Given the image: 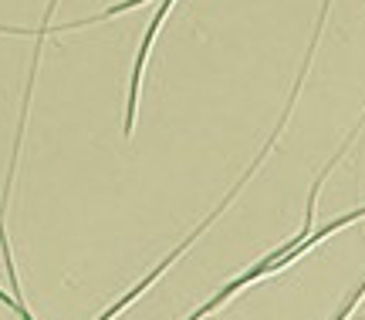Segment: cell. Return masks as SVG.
Here are the masks:
<instances>
[{"label": "cell", "instance_id": "1", "mask_svg": "<svg viewBox=\"0 0 365 320\" xmlns=\"http://www.w3.org/2000/svg\"><path fill=\"white\" fill-rule=\"evenodd\" d=\"M173 0H163L153 14V21L145 27V38L139 44V54H135V68H132V85H129V105H125V135H132V128H135V112H139V88H143V71H145V58L153 51V41H156L159 27L166 21V14H170Z\"/></svg>", "mask_w": 365, "mask_h": 320}, {"label": "cell", "instance_id": "2", "mask_svg": "<svg viewBox=\"0 0 365 320\" xmlns=\"http://www.w3.org/2000/svg\"><path fill=\"white\" fill-rule=\"evenodd\" d=\"M54 11H58V0H51L48 4V11H44V24L34 31V64H31V75H27V88H24V108H21V115L27 118V112H31V95H34V81H38V58H41V44H44V27H51V17ZM21 118L17 122V132H24L27 122Z\"/></svg>", "mask_w": 365, "mask_h": 320}]
</instances>
